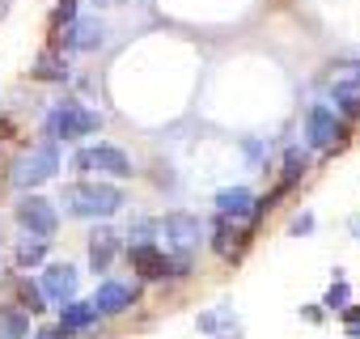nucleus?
<instances>
[{"mask_svg": "<svg viewBox=\"0 0 360 339\" xmlns=\"http://www.w3.org/2000/svg\"><path fill=\"white\" fill-rule=\"evenodd\" d=\"M64 212H72V217H89V221H106V217H115L123 204H127V196L119 191V187H110V183H72V187H64Z\"/></svg>", "mask_w": 360, "mask_h": 339, "instance_id": "1", "label": "nucleus"}, {"mask_svg": "<svg viewBox=\"0 0 360 339\" xmlns=\"http://www.w3.org/2000/svg\"><path fill=\"white\" fill-rule=\"evenodd\" d=\"M102 127V115L77 106V102H64L47 115V136L51 140H81V136H94Z\"/></svg>", "mask_w": 360, "mask_h": 339, "instance_id": "2", "label": "nucleus"}, {"mask_svg": "<svg viewBox=\"0 0 360 339\" xmlns=\"http://www.w3.org/2000/svg\"><path fill=\"white\" fill-rule=\"evenodd\" d=\"M72 170L77 174H89V170H98V174H110V179H131V161L123 148L115 144H94V148H81L72 157Z\"/></svg>", "mask_w": 360, "mask_h": 339, "instance_id": "3", "label": "nucleus"}, {"mask_svg": "<svg viewBox=\"0 0 360 339\" xmlns=\"http://www.w3.org/2000/svg\"><path fill=\"white\" fill-rule=\"evenodd\" d=\"M161 234H165V246L174 250V255H191V250H200V242H204V225H200V217H191V212H169L165 221H161Z\"/></svg>", "mask_w": 360, "mask_h": 339, "instance_id": "4", "label": "nucleus"}, {"mask_svg": "<svg viewBox=\"0 0 360 339\" xmlns=\"http://www.w3.org/2000/svg\"><path fill=\"white\" fill-rule=\"evenodd\" d=\"M127 263L140 271V276H148V280H165V276H183L187 271V259H165L153 242H131L127 246Z\"/></svg>", "mask_w": 360, "mask_h": 339, "instance_id": "5", "label": "nucleus"}, {"mask_svg": "<svg viewBox=\"0 0 360 339\" xmlns=\"http://www.w3.org/2000/svg\"><path fill=\"white\" fill-rule=\"evenodd\" d=\"M18 225L26 229V234H34V238H56V229H60V217H56V204L51 200H43V196H26L22 204H18Z\"/></svg>", "mask_w": 360, "mask_h": 339, "instance_id": "6", "label": "nucleus"}, {"mask_svg": "<svg viewBox=\"0 0 360 339\" xmlns=\"http://www.w3.org/2000/svg\"><path fill=\"white\" fill-rule=\"evenodd\" d=\"M56 170H60V153H56V140H47L43 148H34V153L22 157L13 179H18V187H39L47 179H56Z\"/></svg>", "mask_w": 360, "mask_h": 339, "instance_id": "7", "label": "nucleus"}, {"mask_svg": "<svg viewBox=\"0 0 360 339\" xmlns=\"http://www.w3.org/2000/svg\"><path fill=\"white\" fill-rule=\"evenodd\" d=\"M305 136H309V144H314V148H330V144L339 140V119H335V110H330L326 102H314V106H309Z\"/></svg>", "mask_w": 360, "mask_h": 339, "instance_id": "8", "label": "nucleus"}, {"mask_svg": "<svg viewBox=\"0 0 360 339\" xmlns=\"http://www.w3.org/2000/svg\"><path fill=\"white\" fill-rule=\"evenodd\" d=\"M43 297H51L56 305L72 301V297H77V271H72L68 263H51V267L43 271Z\"/></svg>", "mask_w": 360, "mask_h": 339, "instance_id": "9", "label": "nucleus"}, {"mask_svg": "<svg viewBox=\"0 0 360 339\" xmlns=\"http://www.w3.org/2000/svg\"><path fill=\"white\" fill-rule=\"evenodd\" d=\"M102 43H106V26L98 22V13L68 26V47H72V51H98Z\"/></svg>", "mask_w": 360, "mask_h": 339, "instance_id": "10", "label": "nucleus"}, {"mask_svg": "<svg viewBox=\"0 0 360 339\" xmlns=\"http://www.w3.org/2000/svg\"><path fill=\"white\" fill-rule=\"evenodd\" d=\"M200 331L204 335H217V339H238L242 335V322L233 318V305H217V309L200 314Z\"/></svg>", "mask_w": 360, "mask_h": 339, "instance_id": "11", "label": "nucleus"}, {"mask_svg": "<svg viewBox=\"0 0 360 339\" xmlns=\"http://www.w3.org/2000/svg\"><path fill=\"white\" fill-rule=\"evenodd\" d=\"M131 301H136V288H127V284H119V280H106V284L98 288V297H94L98 314H123Z\"/></svg>", "mask_w": 360, "mask_h": 339, "instance_id": "12", "label": "nucleus"}, {"mask_svg": "<svg viewBox=\"0 0 360 339\" xmlns=\"http://www.w3.org/2000/svg\"><path fill=\"white\" fill-rule=\"evenodd\" d=\"M217 208H221V217H233V221H250L255 196H250L246 187H225V191H217Z\"/></svg>", "mask_w": 360, "mask_h": 339, "instance_id": "13", "label": "nucleus"}, {"mask_svg": "<svg viewBox=\"0 0 360 339\" xmlns=\"http://www.w3.org/2000/svg\"><path fill=\"white\" fill-rule=\"evenodd\" d=\"M94 318H102L98 314V305L94 301H64V314H60V331H81V326H89Z\"/></svg>", "mask_w": 360, "mask_h": 339, "instance_id": "14", "label": "nucleus"}, {"mask_svg": "<svg viewBox=\"0 0 360 339\" xmlns=\"http://www.w3.org/2000/svg\"><path fill=\"white\" fill-rule=\"evenodd\" d=\"M115 259V234L110 229H94L89 234V267L94 271H106Z\"/></svg>", "mask_w": 360, "mask_h": 339, "instance_id": "15", "label": "nucleus"}, {"mask_svg": "<svg viewBox=\"0 0 360 339\" xmlns=\"http://www.w3.org/2000/svg\"><path fill=\"white\" fill-rule=\"evenodd\" d=\"M30 335V314L9 305V309H0V339H26Z\"/></svg>", "mask_w": 360, "mask_h": 339, "instance_id": "16", "label": "nucleus"}, {"mask_svg": "<svg viewBox=\"0 0 360 339\" xmlns=\"http://www.w3.org/2000/svg\"><path fill=\"white\" fill-rule=\"evenodd\" d=\"M330 94H335V102H339V106H343L347 115H356V110H360V81H356V72H347V77H339Z\"/></svg>", "mask_w": 360, "mask_h": 339, "instance_id": "17", "label": "nucleus"}, {"mask_svg": "<svg viewBox=\"0 0 360 339\" xmlns=\"http://www.w3.org/2000/svg\"><path fill=\"white\" fill-rule=\"evenodd\" d=\"M43 255H47V238H26L22 246H18V263L22 267H34V263H43Z\"/></svg>", "mask_w": 360, "mask_h": 339, "instance_id": "18", "label": "nucleus"}, {"mask_svg": "<svg viewBox=\"0 0 360 339\" xmlns=\"http://www.w3.org/2000/svg\"><path fill=\"white\" fill-rule=\"evenodd\" d=\"M305 165H309V161H305V153L288 148V157H284V183H280V187H292V183L305 174Z\"/></svg>", "mask_w": 360, "mask_h": 339, "instance_id": "19", "label": "nucleus"}, {"mask_svg": "<svg viewBox=\"0 0 360 339\" xmlns=\"http://www.w3.org/2000/svg\"><path fill=\"white\" fill-rule=\"evenodd\" d=\"M39 81H68V68L60 64V56H43V64L34 68Z\"/></svg>", "mask_w": 360, "mask_h": 339, "instance_id": "20", "label": "nucleus"}, {"mask_svg": "<svg viewBox=\"0 0 360 339\" xmlns=\"http://www.w3.org/2000/svg\"><path fill=\"white\" fill-rule=\"evenodd\" d=\"M347 297H352V293H347V280L335 276V284H330V293H326L322 305H326V309H347Z\"/></svg>", "mask_w": 360, "mask_h": 339, "instance_id": "21", "label": "nucleus"}, {"mask_svg": "<svg viewBox=\"0 0 360 339\" xmlns=\"http://www.w3.org/2000/svg\"><path fill=\"white\" fill-rule=\"evenodd\" d=\"M22 305H26V314H43L47 305H43V293L30 284V280H22Z\"/></svg>", "mask_w": 360, "mask_h": 339, "instance_id": "22", "label": "nucleus"}, {"mask_svg": "<svg viewBox=\"0 0 360 339\" xmlns=\"http://www.w3.org/2000/svg\"><path fill=\"white\" fill-rule=\"evenodd\" d=\"M56 22H60V26H72V22H77V0H64V5L56 9Z\"/></svg>", "mask_w": 360, "mask_h": 339, "instance_id": "23", "label": "nucleus"}, {"mask_svg": "<svg viewBox=\"0 0 360 339\" xmlns=\"http://www.w3.org/2000/svg\"><path fill=\"white\" fill-rule=\"evenodd\" d=\"M242 148H246V157H250L255 165H259V161H263V153H267V144H263V140H246Z\"/></svg>", "mask_w": 360, "mask_h": 339, "instance_id": "24", "label": "nucleus"}, {"mask_svg": "<svg viewBox=\"0 0 360 339\" xmlns=\"http://www.w3.org/2000/svg\"><path fill=\"white\" fill-rule=\"evenodd\" d=\"M309 229H314V217H297L292 221V234H309Z\"/></svg>", "mask_w": 360, "mask_h": 339, "instance_id": "25", "label": "nucleus"}, {"mask_svg": "<svg viewBox=\"0 0 360 339\" xmlns=\"http://www.w3.org/2000/svg\"><path fill=\"white\" fill-rule=\"evenodd\" d=\"M64 335H68V331H60V326H47V331H39L34 339H64Z\"/></svg>", "mask_w": 360, "mask_h": 339, "instance_id": "26", "label": "nucleus"}, {"mask_svg": "<svg viewBox=\"0 0 360 339\" xmlns=\"http://www.w3.org/2000/svg\"><path fill=\"white\" fill-rule=\"evenodd\" d=\"M343 314H347V326H360V305H347Z\"/></svg>", "mask_w": 360, "mask_h": 339, "instance_id": "27", "label": "nucleus"}, {"mask_svg": "<svg viewBox=\"0 0 360 339\" xmlns=\"http://www.w3.org/2000/svg\"><path fill=\"white\" fill-rule=\"evenodd\" d=\"M94 9H115V5H123V0H89Z\"/></svg>", "mask_w": 360, "mask_h": 339, "instance_id": "28", "label": "nucleus"}, {"mask_svg": "<svg viewBox=\"0 0 360 339\" xmlns=\"http://www.w3.org/2000/svg\"><path fill=\"white\" fill-rule=\"evenodd\" d=\"M347 335H352V339H360V326H347Z\"/></svg>", "mask_w": 360, "mask_h": 339, "instance_id": "29", "label": "nucleus"}, {"mask_svg": "<svg viewBox=\"0 0 360 339\" xmlns=\"http://www.w3.org/2000/svg\"><path fill=\"white\" fill-rule=\"evenodd\" d=\"M356 81H360V64H356Z\"/></svg>", "mask_w": 360, "mask_h": 339, "instance_id": "30", "label": "nucleus"}]
</instances>
